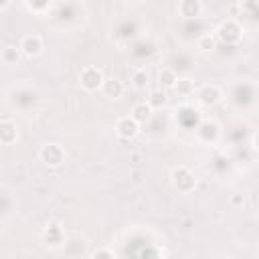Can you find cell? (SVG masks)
<instances>
[{
  "mask_svg": "<svg viewBox=\"0 0 259 259\" xmlns=\"http://www.w3.org/2000/svg\"><path fill=\"white\" fill-rule=\"evenodd\" d=\"M79 83L85 91H97V89L103 87L105 79H103V73L97 67H85L79 73Z\"/></svg>",
  "mask_w": 259,
  "mask_h": 259,
  "instance_id": "cell-1",
  "label": "cell"
},
{
  "mask_svg": "<svg viewBox=\"0 0 259 259\" xmlns=\"http://www.w3.org/2000/svg\"><path fill=\"white\" fill-rule=\"evenodd\" d=\"M172 184L180 192H190L196 186V178H194V174L186 166H176L172 170Z\"/></svg>",
  "mask_w": 259,
  "mask_h": 259,
  "instance_id": "cell-2",
  "label": "cell"
},
{
  "mask_svg": "<svg viewBox=\"0 0 259 259\" xmlns=\"http://www.w3.org/2000/svg\"><path fill=\"white\" fill-rule=\"evenodd\" d=\"M115 134L121 138V140H134L138 134H140V121L130 113V115H123L115 121Z\"/></svg>",
  "mask_w": 259,
  "mask_h": 259,
  "instance_id": "cell-3",
  "label": "cell"
},
{
  "mask_svg": "<svg viewBox=\"0 0 259 259\" xmlns=\"http://www.w3.org/2000/svg\"><path fill=\"white\" fill-rule=\"evenodd\" d=\"M38 156H40V160L47 164V166H61L63 164V160H65V152H63V148L59 146V144H45L42 148H40V152H38Z\"/></svg>",
  "mask_w": 259,
  "mask_h": 259,
  "instance_id": "cell-4",
  "label": "cell"
},
{
  "mask_svg": "<svg viewBox=\"0 0 259 259\" xmlns=\"http://www.w3.org/2000/svg\"><path fill=\"white\" fill-rule=\"evenodd\" d=\"M217 38L223 40V42H227V45L237 42V40L241 38V28H239V24H237L235 20H225V22L219 26V30H217Z\"/></svg>",
  "mask_w": 259,
  "mask_h": 259,
  "instance_id": "cell-5",
  "label": "cell"
},
{
  "mask_svg": "<svg viewBox=\"0 0 259 259\" xmlns=\"http://www.w3.org/2000/svg\"><path fill=\"white\" fill-rule=\"evenodd\" d=\"M20 51L24 57H36L40 51H42V40L40 36L36 34H26L22 40H20Z\"/></svg>",
  "mask_w": 259,
  "mask_h": 259,
  "instance_id": "cell-6",
  "label": "cell"
},
{
  "mask_svg": "<svg viewBox=\"0 0 259 259\" xmlns=\"http://www.w3.org/2000/svg\"><path fill=\"white\" fill-rule=\"evenodd\" d=\"M221 89L217 87V85H204L200 91H198V101L202 103V105H206V107H212V105H217L219 101H221Z\"/></svg>",
  "mask_w": 259,
  "mask_h": 259,
  "instance_id": "cell-7",
  "label": "cell"
},
{
  "mask_svg": "<svg viewBox=\"0 0 259 259\" xmlns=\"http://www.w3.org/2000/svg\"><path fill=\"white\" fill-rule=\"evenodd\" d=\"M42 239L47 241V245L59 247V245L63 243V229H61L57 223H51V225H47V229H45V233H42Z\"/></svg>",
  "mask_w": 259,
  "mask_h": 259,
  "instance_id": "cell-8",
  "label": "cell"
},
{
  "mask_svg": "<svg viewBox=\"0 0 259 259\" xmlns=\"http://www.w3.org/2000/svg\"><path fill=\"white\" fill-rule=\"evenodd\" d=\"M178 12L184 18H196L202 12V4H200V0H182L178 6Z\"/></svg>",
  "mask_w": 259,
  "mask_h": 259,
  "instance_id": "cell-9",
  "label": "cell"
},
{
  "mask_svg": "<svg viewBox=\"0 0 259 259\" xmlns=\"http://www.w3.org/2000/svg\"><path fill=\"white\" fill-rule=\"evenodd\" d=\"M0 140L4 146L12 144L16 140V125L8 117H2V121H0Z\"/></svg>",
  "mask_w": 259,
  "mask_h": 259,
  "instance_id": "cell-10",
  "label": "cell"
},
{
  "mask_svg": "<svg viewBox=\"0 0 259 259\" xmlns=\"http://www.w3.org/2000/svg\"><path fill=\"white\" fill-rule=\"evenodd\" d=\"M176 81H178V75H176V71L170 69V67H164V69L158 73V83H160L162 89H174Z\"/></svg>",
  "mask_w": 259,
  "mask_h": 259,
  "instance_id": "cell-11",
  "label": "cell"
},
{
  "mask_svg": "<svg viewBox=\"0 0 259 259\" xmlns=\"http://www.w3.org/2000/svg\"><path fill=\"white\" fill-rule=\"evenodd\" d=\"M152 111H154V107H152L148 101H140V103H136V105L132 107V115H134L140 123H146V121L152 117Z\"/></svg>",
  "mask_w": 259,
  "mask_h": 259,
  "instance_id": "cell-12",
  "label": "cell"
},
{
  "mask_svg": "<svg viewBox=\"0 0 259 259\" xmlns=\"http://www.w3.org/2000/svg\"><path fill=\"white\" fill-rule=\"evenodd\" d=\"M101 89H103V93L107 97H113V99H119L123 95V85L117 79H105V83H103Z\"/></svg>",
  "mask_w": 259,
  "mask_h": 259,
  "instance_id": "cell-13",
  "label": "cell"
},
{
  "mask_svg": "<svg viewBox=\"0 0 259 259\" xmlns=\"http://www.w3.org/2000/svg\"><path fill=\"white\" fill-rule=\"evenodd\" d=\"M196 134H198V138L202 142H206V136H210V142H214L217 136H219V125L214 121H204V123L198 125V132Z\"/></svg>",
  "mask_w": 259,
  "mask_h": 259,
  "instance_id": "cell-14",
  "label": "cell"
},
{
  "mask_svg": "<svg viewBox=\"0 0 259 259\" xmlns=\"http://www.w3.org/2000/svg\"><path fill=\"white\" fill-rule=\"evenodd\" d=\"M20 47L16 49V47H4V51H2V61L6 63V65H16L18 63V59H20Z\"/></svg>",
  "mask_w": 259,
  "mask_h": 259,
  "instance_id": "cell-15",
  "label": "cell"
},
{
  "mask_svg": "<svg viewBox=\"0 0 259 259\" xmlns=\"http://www.w3.org/2000/svg\"><path fill=\"white\" fill-rule=\"evenodd\" d=\"M166 101H168V97H166V93H164L162 89H156V91H152V93H150V97H148V103H150L154 109H160V107H164V105H166Z\"/></svg>",
  "mask_w": 259,
  "mask_h": 259,
  "instance_id": "cell-16",
  "label": "cell"
},
{
  "mask_svg": "<svg viewBox=\"0 0 259 259\" xmlns=\"http://www.w3.org/2000/svg\"><path fill=\"white\" fill-rule=\"evenodd\" d=\"M148 73L144 71V69H138V71H134L132 73V85L136 87V89H146L148 87Z\"/></svg>",
  "mask_w": 259,
  "mask_h": 259,
  "instance_id": "cell-17",
  "label": "cell"
},
{
  "mask_svg": "<svg viewBox=\"0 0 259 259\" xmlns=\"http://www.w3.org/2000/svg\"><path fill=\"white\" fill-rule=\"evenodd\" d=\"M174 89H176V93H178V95H184V97H186V95L194 93V83H192L190 79H186V77H184V79H178V81H176Z\"/></svg>",
  "mask_w": 259,
  "mask_h": 259,
  "instance_id": "cell-18",
  "label": "cell"
},
{
  "mask_svg": "<svg viewBox=\"0 0 259 259\" xmlns=\"http://www.w3.org/2000/svg\"><path fill=\"white\" fill-rule=\"evenodd\" d=\"M217 40H219L217 34H210V32H208V34H202V36L198 38V49H200V51H212V49L217 47Z\"/></svg>",
  "mask_w": 259,
  "mask_h": 259,
  "instance_id": "cell-19",
  "label": "cell"
},
{
  "mask_svg": "<svg viewBox=\"0 0 259 259\" xmlns=\"http://www.w3.org/2000/svg\"><path fill=\"white\" fill-rule=\"evenodd\" d=\"M91 255H93V257H113V251H109V249H97V251H93Z\"/></svg>",
  "mask_w": 259,
  "mask_h": 259,
  "instance_id": "cell-20",
  "label": "cell"
},
{
  "mask_svg": "<svg viewBox=\"0 0 259 259\" xmlns=\"http://www.w3.org/2000/svg\"><path fill=\"white\" fill-rule=\"evenodd\" d=\"M253 148H255V150L259 152V132H257V134L253 136Z\"/></svg>",
  "mask_w": 259,
  "mask_h": 259,
  "instance_id": "cell-21",
  "label": "cell"
},
{
  "mask_svg": "<svg viewBox=\"0 0 259 259\" xmlns=\"http://www.w3.org/2000/svg\"><path fill=\"white\" fill-rule=\"evenodd\" d=\"M8 2H10V0H0V10H2V12L8 8Z\"/></svg>",
  "mask_w": 259,
  "mask_h": 259,
  "instance_id": "cell-22",
  "label": "cell"
}]
</instances>
